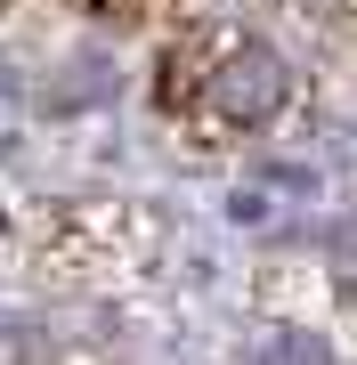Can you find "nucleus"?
Segmentation results:
<instances>
[{
    "label": "nucleus",
    "instance_id": "nucleus-1",
    "mask_svg": "<svg viewBox=\"0 0 357 365\" xmlns=\"http://www.w3.org/2000/svg\"><path fill=\"white\" fill-rule=\"evenodd\" d=\"M155 106L187 138H252L292 106V66L244 25H179L155 57Z\"/></svg>",
    "mask_w": 357,
    "mask_h": 365
},
{
    "label": "nucleus",
    "instance_id": "nucleus-2",
    "mask_svg": "<svg viewBox=\"0 0 357 365\" xmlns=\"http://www.w3.org/2000/svg\"><path fill=\"white\" fill-rule=\"evenodd\" d=\"M81 16H98V25H155V16H171L179 0H73Z\"/></svg>",
    "mask_w": 357,
    "mask_h": 365
},
{
    "label": "nucleus",
    "instance_id": "nucleus-3",
    "mask_svg": "<svg viewBox=\"0 0 357 365\" xmlns=\"http://www.w3.org/2000/svg\"><path fill=\"white\" fill-rule=\"evenodd\" d=\"M0 9H9V0H0Z\"/></svg>",
    "mask_w": 357,
    "mask_h": 365
}]
</instances>
